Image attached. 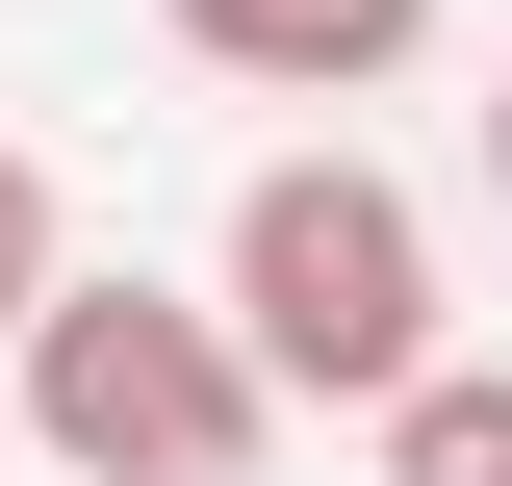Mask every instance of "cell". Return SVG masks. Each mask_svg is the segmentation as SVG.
Wrapping results in <instances>:
<instances>
[{"instance_id":"cell-6","label":"cell","mask_w":512,"mask_h":486,"mask_svg":"<svg viewBox=\"0 0 512 486\" xmlns=\"http://www.w3.org/2000/svg\"><path fill=\"white\" fill-rule=\"evenodd\" d=\"M487 205H512V103H487Z\"/></svg>"},{"instance_id":"cell-4","label":"cell","mask_w":512,"mask_h":486,"mask_svg":"<svg viewBox=\"0 0 512 486\" xmlns=\"http://www.w3.org/2000/svg\"><path fill=\"white\" fill-rule=\"evenodd\" d=\"M359 461H384V486H512V359H436Z\"/></svg>"},{"instance_id":"cell-3","label":"cell","mask_w":512,"mask_h":486,"mask_svg":"<svg viewBox=\"0 0 512 486\" xmlns=\"http://www.w3.org/2000/svg\"><path fill=\"white\" fill-rule=\"evenodd\" d=\"M231 103H384V77L436 52V0H154Z\"/></svg>"},{"instance_id":"cell-2","label":"cell","mask_w":512,"mask_h":486,"mask_svg":"<svg viewBox=\"0 0 512 486\" xmlns=\"http://www.w3.org/2000/svg\"><path fill=\"white\" fill-rule=\"evenodd\" d=\"M0 384H26L52 486H256V435H282V384H256V333L205 282H52V333Z\"/></svg>"},{"instance_id":"cell-5","label":"cell","mask_w":512,"mask_h":486,"mask_svg":"<svg viewBox=\"0 0 512 486\" xmlns=\"http://www.w3.org/2000/svg\"><path fill=\"white\" fill-rule=\"evenodd\" d=\"M52 282H77V256H52V154H26V128H0V359H26V333H52Z\"/></svg>"},{"instance_id":"cell-1","label":"cell","mask_w":512,"mask_h":486,"mask_svg":"<svg viewBox=\"0 0 512 486\" xmlns=\"http://www.w3.org/2000/svg\"><path fill=\"white\" fill-rule=\"evenodd\" d=\"M205 307L256 333V384H282V410H359V435H384L410 384L461 359V333H436V205L384 180L359 128L231 180V256H205Z\"/></svg>"}]
</instances>
